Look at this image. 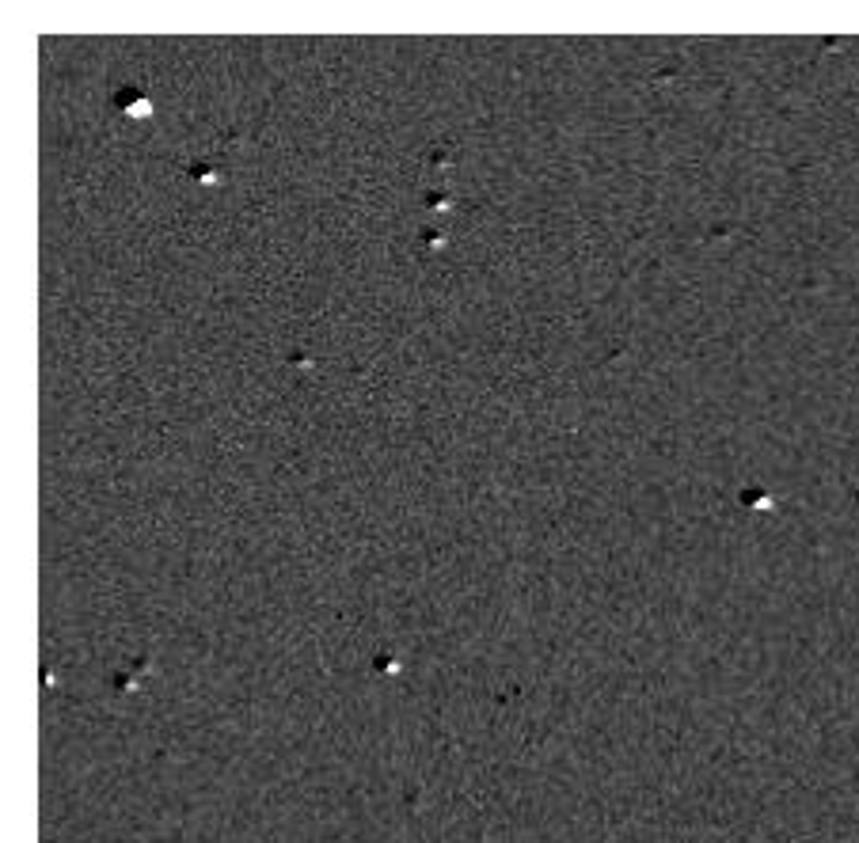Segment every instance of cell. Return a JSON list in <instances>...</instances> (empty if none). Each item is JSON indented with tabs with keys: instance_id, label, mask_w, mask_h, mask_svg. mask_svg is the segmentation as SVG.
Returning <instances> with one entry per match:
<instances>
[{
	"instance_id": "1",
	"label": "cell",
	"mask_w": 859,
	"mask_h": 843,
	"mask_svg": "<svg viewBox=\"0 0 859 843\" xmlns=\"http://www.w3.org/2000/svg\"><path fill=\"white\" fill-rule=\"evenodd\" d=\"M118 107H122L126 114H134V118H145L149 114V99L141 95V92H122V95H118Z\"/></svg>"
}]
</instances>
